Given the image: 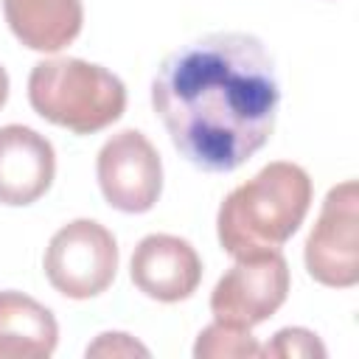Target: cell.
I'll return each mask as SVG.
<instances>
[{
  "instance_id": "8",
  "label": "cell",
  "mask_w": 359,
  "mask_h": 359,
  "mask_svg": "<svg viewBox=\"0 0 359 359\" xmlns=\"http://www.w3.org/2000/svg\"><path fill=\"white\" fill-rule=\"evenodd\" d=\"M202 261L191 241L168 233H151L132 252V283L151 300L177 303L196 292Z\"/></svg>"
},
{
  "instance_id": "4",
  "label": "cell",
  "mask_w": 359,
  "mask_h": 359,
  "mask_svg": "<svg viewBox=\"0 0 359 359\" xmlns=\"http://www.w3.org/2000/svg\"><path fill=\"white\" fill-rule=\"evenodd\" d=\"M42 264L50 286L59 294L87 300L101 294L115 280L118 244L104 224L93 219H76L53 233Z\"/></svg>"
},
{
  "instance_id": "3",
  "label": "cell",
  "mask_w": 359,
  "mask_h": 359,
  "mask_svg": "<svg viewBox=\"0 0 359 359\" xmlns=\"http://www.w3.org/2000/svg\"><path fill=\"white\" fill-rule=\"evenodd\" d=\"M28 101L45 121L76 135H93L123 115L126 87L101 65L59 56L34 65L28 76Z\"/></svg>"
},
{
  "instance_id": "9",
  "label": "cell",
  "mask_w": 359,
  "mask_h": 359,
  "mask_svg": "<svg viewBox=\"0 0 359 359\" xmlns=\"http://www.w3.org/2000/svg\"><path fill=\"white\" fill-rule=\"evenodd\" d=\"M56 151L45 135L31 126H0V202L31 205L53 182Z\"/></svg>"
},
{
  "instance_id": "6",
  "label": "cell",
  "mask_w": 359,
  "mask_h": 359,
  "mask_svg": "<svg viewBox=\"0 0 359 359\" xmlns=\"http://www.w3.org/2000/svg\"><path fill=\"white\" fill-rule=\"evenodd\" d=\"M289 294V264L280 250L238 255L210 292V311L216 320L252 328L269 320Z\"/></svg>"
},
{
  "instance_id": "11",
  "label": "cell",
  "mask_w": 359,
  "mask_h": 359,
  "mask_svg": "<svg viewBox=\"0 0 359 359\" xmlns=\"http://www.w3.org/2000/svg\"><path fill=\"white\" fill-rule=\"evenodd\" d=\"M59 342V325L50 309L34 297L0 292V359H42Z\"/></svg>"
},
{
  "instance_id": "13",
  "label": "cell",
  "mask_w": 359,
  "mask_h": 359,
  "mask_svg": "<svg viewBox=\"0 0 359 359\" xmlns=\"http://www.w3.org/2000/svg\"><path fill=\"white\" fill-rule=\"evenodd\" d=\"M258 356L266 359H323L325 356V345L320 342V337L309 328H280L264 348Z\"/></svg>"
},
{
  "instance_id": "12",
  "label": "cell",
  "mask_w": 359,
  "mask_h": 359,
  "mask_svg": "<svg viewBox=\"0 0 359 359\" xmlns=\"http://www.w3.org/2000/svg\"><path fill=\"white\" fill-rule=\"evenodd\" d=\"M261 345L258 339L250 334V328H238L230 323H210L208 328L199 331L196 345H194V356L196 359H247V356H258Z\"/></svg>"
},
{
  "instance_id": "15",
  "label": "cell",
  "mask_w": 359,
  "mask_h": 359,
  "mask_svg": "<svg viewBox=\"0 0 359 359\" xmlns=\"http://www.w3.org/2000/svg\"><path fill=\"white\" fill-rule=\"evenodd\" d=\"M6 98H8V73H6V67L0 65V107L6 104Z\"/></svg>"
},
{
  "instance_id": "2",
  "label": "cell",
  "mask_w": 359,
  "mask_h": 359,
  "mask_svg": "<svg viewBox=\"0 0 359 359\" xmlns=\"http://www.w3.org/2000/svg\"><path fill=\"white\" fill-rule=\"evenodd\" d=\"M311 205V180L297 163H269L233 188L216 216V233L233 258L280 250L303 224Z\"/></svg>"
},
{
  "instance_id": "1",
  "label": "cell",
  "mask_w": 359,
  "mask_h": 359,
  "mask_svg": "<svg viewBox=\"0 0 359 359\" xmlns=\"http://www.w3.org/2000/svg\"><path fill=\"white\" fill-rule=\"evenodd\" d=\"M280 87L252 34H208L171 50L151 81V107L174 149L196 168L244 165L272 135Z\"/></svg>"
},
{
  "instance_id": "14",
  "label": "cell",
  "mask_w": 359,
  "mask_h": 359,
  "mask_svg": "<svg viewBox=\"0 0 359 359\" xmlns=\"http://www.w3.org/2000/svg\"><path fill=\"white\" fill-rule=\"evenodd\" d=\"M87 356H149V348L135 342L129 334L107 331L93 345H87Z\"/></svg>"
},
{
  "instance_id": "7",
  "label": "cell",
  "mask_w": 359,
  "mask_h": 359,
  "mask_svg": "<svg viewBox=\"0 0 359 359\" xmlns=\"http://www.w3.org/2000/svg\"><path fill=\"white\" fill-rule=\"evenodd\" d=\"M104 199L123 213H146L163 191V163L151 140L137 129L112 135L95 163Z\"/></svg>"
},
{
  "instance_id": "5",
  "label": "cell",
  "mask_w": 359,
  "mask_h": 359,
  "mask_svg": "<svg viewBox=\"0 0 359 359\" xmlns=\"http://www.w3.org/2000/svg\"><path fill=\"white\" fill-rule=\"evenodd\" d=\"M359 188L353 180L334 185L320 208L317 224L306 238L309 275L334 289L356 286L359 280Z\"/></svg>"
},
{
  "instance_id": "10",
  "label": "cell",
  "mask_w": 359,
  "mask_h": 359,
  "mask_svg": "<svg viewBox=\"0 0 359 359\" xmlns=\"http://www.w3.org/2000/svg\"><path fill=\"white\" fill-rule=\"evenodd\" d=\"M3 11L11 34L42 53L67 48L84 22L81 0H3Z\"/></svg>"
}]
</instances>
